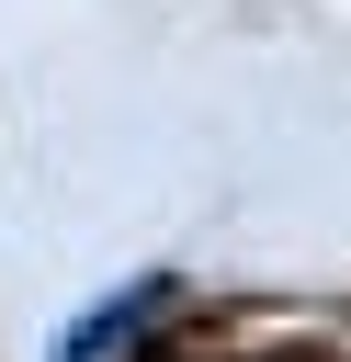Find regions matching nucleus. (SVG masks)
<instances>
[{"instance_id":"f257e3e1","label":"nucleus","mask_w":351,"mask_h":362,"mask_svg":"<svg viewBox=\"0 0 351 362\" xmlns=\"http://www.w3.org/2000/svg\"><path fill=\"white\" fill-rule=\"evenodd\" d=\"M159 294H170V283H136V294H125V305H102V317H91V328H79V339H68V362H102V351H125V339H136V317H147V305H159Z\"/></svg>"}]
</instances>
